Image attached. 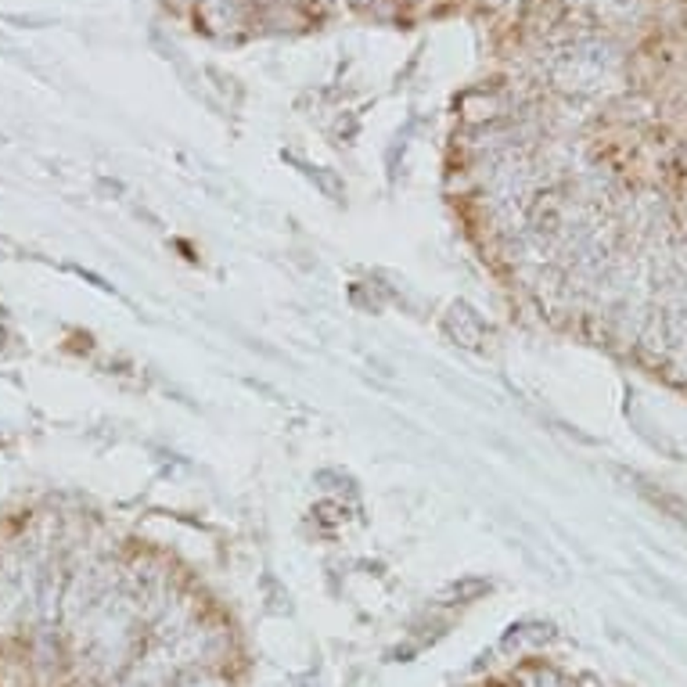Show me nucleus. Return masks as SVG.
<instances>
[{"mask_svg": "<svg viewBox=\"0 0 687 687\" xmlns=\"http://www.w3.org/2000/svg\"><path fill=\"white\" fill-rule=\"evenodd\" d=\"M450 331L461 339V346H479L483 320L476 317V309H468L465 302H457V306L450 309Z\"/></svg>", "mask_w": 687, "mask_h": 687, "instance_id": "nucleus-1", "label": "nucleus"}, {"mask_svg": "<svg viewBox=\"0 0 687 687\" xmlns=\"http://www.w3.org/2000/svg\"><path fill=\"white\" fill-rule=\"evenodd\" d=\"M483 594H490V580H483V576H465L447 587V597H457V601H476Z\"/></svg>", "mask_w": 687, "mask_h": 687, "instance_id": "nucleus-2", "label": "nucleus"}, {"mask_svg": "<svg viewBox=\"0 0 687 687\" xmlns=\"http://www.w3.org/2000/svg\"><path fill=\"white\" fill-rule=\"evenodd\" d=\"M306 173H309V181H313V184H317V188H320L328 198H335V201L342 198V184H339L335 177H328V173H324V170H317V166H313V170H306Z\"/></svg>", "mask_w": 687, "mask_h": 687, "instance_id": "nucleus-3", "label": "nucleus"}, {"mask_svg": "<svg viewBox=\"0 0 687 687\" xmlns=\"http://www.w3.org/2000/svg\"><path fill=\"white\" fill-rule=\"evenodd\" d=\"M173 687H231L223 677H216V673H195V677H188V681H181V684Z\"/></svg>", "mask_w": 687, "mask_h": 687, "instance_id": "nucleus-4", "label": "nucleus"}, {"mask_svg": "<svg viewBox=\"0 0 687 687\" xmlns=\"http://www.w3.org/2000/svg\"><path fill=\"white\" fill-rule=\"evenodd\" d=\"M98 191H101L104 198H119L123 191H126V184H123V181H112V177H101V181H98Z\"/></svg>", "mask_w": 687, "mask_h": 687, "instance_id": "nucleus-5", "label": "nucleus"}, {"mask_svg": "<svg viewBox=\"0 0 687 687\" xmlns=\"http://www.w3.org/2000/svg\"><path fill=\"white\" fill-rule=\"evenodd\" d=\"M4 22H18V25H36V22H47L40 15H4Z\"/></svg>", "mask_w": 687, "mask_h": 687, "instance_id": "nucleus-6", "label": "nucleus"}]
</instances>
